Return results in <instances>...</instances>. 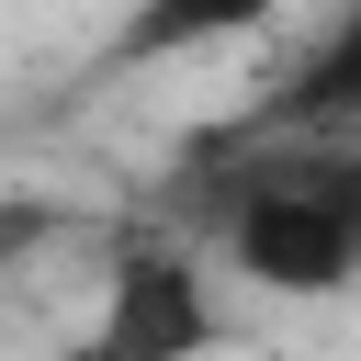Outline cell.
Returning a JSON list of instances; mask_svg holds the SVG:
<instances>
[{
    "mask_svg": "<svg viewBox=\"0 0 361 361\" xmlns=\"http://www.w3.org/2000/svg\"><path fill=\"white\" fill-rule=\"evenodd\" d=\"M203 237L271 305L361 293V147H338V135H237L203 169Z\"/></svg>",
    "mask_w": 361,
    "mask_h": 361,
    "instance_id": "obj_1",
    "label": "cell"
},
{
    "mask_svg": "<svg viewBox=\"0 0 361 361\" xmlns=\"http://www.w3.org/2000/svg\"><path fill=\"white\" fill-rule=\"evenodd\" d=\"M90 350H102V361H214V350H226V293H214V259H203L192 226L113 248Z\"/></svg>",
    "mask_w": 361,
    "mask_h": 361,
    "instance_id": "obj_2",
    "label": "cell"
},
{
    "mask_svg": "<svg viewBox=\"0 0 361 361\" xmlns=\"http://www.w3.org/2000/svg\"><path fill=\"white\" fill-rule=\"evenodd\" d=\"M237 135H338V147H361V0L327 23V45H305V68H293Z\"/></svg>",
    "mask_w": 361,
    "mask_h": 361,
    "instance_id": "obj_3",
    "label": "cell"
},
{
    "mask_svg": "<svg viewBox=\"0 0 361 361\" xmlns=\"http://www.w3.org/2000/svg\"><path fill=\"white\" fill-rule=\"evenodd\" d=\"M282 11H293V0H135V11H124V34H113V56H124V68L203 56V45H237V34L282 23Z\"/></svg>",
    "mask_w": 361,
    "mask_h": 361,
    "instance_id": "obj_4",
    "label": "cell"
},
{
    "mask_svg": "<svg viewBox=\"0 0 361 361\" xmlns=\"http://www.w3.org/2000/svg\"><path fill=\"white\" fill-rule=\"evenodd\" d=\"M56 226H68V214H56V203H0V271H11V259H23V248H45V237H56Z\"/></svg>",
    "mask_w": 361,
    "mask_h": 361,
    "instance_id": "obj_5",
    "label": "cell"
}]
</instances>
